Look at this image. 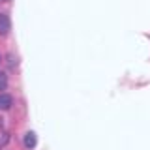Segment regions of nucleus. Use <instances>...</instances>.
Masks as SVG:
<instances>
[{
    "instance_id": "obj_1",
    "label": "nucleus",
    "mask_w": 150,
    "mask_h": 150,
    "mask_svg": "<svg viewBox=\"0 0 150 150\" xmlns=\"http://www.w3.org/2000/svg\"><path fill=\"white\" fill-rule=\"evenodd\" d=\"M11 105H13V98L9 96V94H0V109L8 111Z\"/></svg>"
},
{
    "instance_id": "obj_2",
    "label": "nucleus",
    "mask_w": 150,
    "mask_h": 150,
    "mask_svg": "<svg viewBox=\"0 0 150 150\" xmlns=\"http://www.w3.org/2000/svg\"><path fill=\"white\" fill-rule=\"evenodd\" d=\"M9 32V17L6 13H0V34L6 36Z\"/></svg>"
},
{
    "instance_id": "obj_3",
    "label": "nucleus",
    "mask_w": 150,
    "mask_h": 150,
    "mask_svg": "<svg viewBox=\"0 0 150 150\" xmlns=\"http://www.w3.org/2000/svg\"><path fill=\"white\" fill-rule=\"evenodd\" d=\"M25 146L26 148H34L36 146V133H32V131H28L26 137H25Z\"/></svg>"
},
{
    "instance_id": "obj_4",
    "label": "nucleus",
    "mask_w": 150,
    "mask_h": 150,
    "mask_svg": "<svg viewBox=\"0 0 150 150\" xmlns=\"http://www.w3.org/2000/svg\"><path fill=\"white\" fill-rule=\"evenodd\" d=\"M6 86H8V75L0 71V90H6Z\"/></svg>"
}]
</instances>
